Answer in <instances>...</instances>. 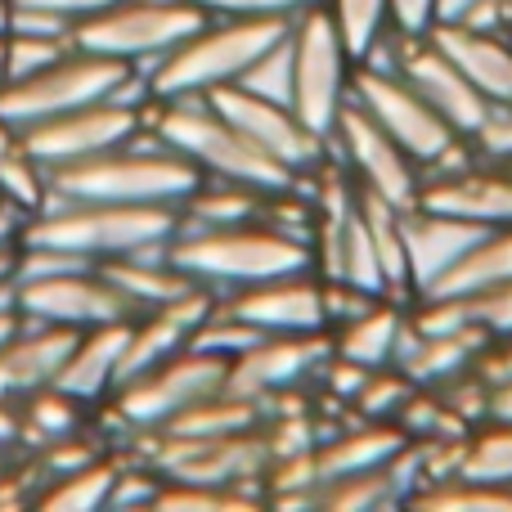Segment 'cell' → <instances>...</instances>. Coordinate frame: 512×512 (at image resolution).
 Masks as SVG:
<instances>
[{
  "label": "cell",
  "mask_w": 512,
  "mask_h": 512,
  "mask_svg": "<svg viewBox=\"0 0 512 512\" xmlns=\"http://www.w3.org/2000/svg\"><path fill=\"white\" fill-rule=\"evenodd\" d=\"M198 185H203V171L189 158H180L153 126H140L126 144L99 153V158L45 171L41 212H54L63 203H171V207H180Z\"/></svg>",
  "instance_id": "6da1fadb"
},
{
  "label": "cell",
  "mask_w": 512,
  "mask_h": 512,
  "mask_svg": "<svg viewBox=\"0 0 512 512\" xmlns=\"http://www.w3.org/2000/svg\"><path fill=\"white\" fill-rule=\"evenodd\" d=\"M167 256L176 270H185L198 288L216 292V297H230L239 288L279 279V274H292V270H315V243L274 230L261 216L239 225L176 230Z\"/></svg>",
  "instance_id": "7a4b0ae2"
},
{
  "label": "cell",
  "mask_w": 512,
  "mask_h": 512,
  "mask_svg": "<svg viewBox=\"0 0 512 512\" xmlns=\"http://www.w3.org/2000/svg\"><path fill=\"white\" fill-rule=\"evenodd\" d=\"M144 113H149L144 126H153L207 180H230V185H248V189H261V194H279V189H292L301 180L288 167H279L274 158H265L243 131H234L207 104V95H176V99L153 95L144 104Z\"/></svg>",
  "instance_id": "3957f363"
},
{
  "label": "cell",
  "mask_w": 512,
  "mask_h": 512,
  "mask_svg": "<svg viewBox=\"0 0 512 512\" xmlns=\"http://www.w3.org/2000/svg\"><path fill=\"white\" fill-rule=\"evenodd\" d=\"M180 230V207L171 203H63L54 212L27 216L18 243L23 248H59L86 261H108L171 243Z\"/></svg>",
  "instance_id": "277c9868"
},
{
  "label": "cell",
  "mask_w": 512,
  "mask_h": 512,
  "mask_svg": "<svg viewBox=\"0 0 512 512\" xmlns=\"http://www.w3.org/2000/svg\"><path fill=\"white\" fill-rule=\"evenodd\" d=\"M292 18H207L194 36L176 45L162 63L149 68V90L158 99L207 95L216 86H230L288 36Z\"/></svg>",
  "instance_id": "5b68a950"
},
{
  "label": "cell",
  "mask_w": 512,
  "mask_h": 512,
  "mask_svg": "<svg viewBox=\"0 0 512 512\" xmlns=\"http://www.w3.org/2000/svg\"><path fill=\"white\" fill-rule=\"evenodd\" d=\"M288 50H292V108L315 135H333L342 108L351 104V77H355V54L342 41L333 14L324 0L288 23Z\"/></svg>",
  "instance_id": "8992f818"
},
{
  "label": "cell",
  "mask_w": 512,
  "mask_h": 512,
  "mask_svg": "<svg viewBox=\"0 0 512 512\" xmlns=\"http://www.w3.org/2000/svg\"><path fill=\"white\" fill-rule=\"evenodd\" d=\"M212 14L194 0H122L95 18H81L72 27V45L108 59H126L149 77L153 63H162L185 36H194Z\"/></svg>",
  "instance_id": "52a82bcc"
},
{
  "label": "cell",
  "mask_w": 512,
  "mask_h": 512,
  "mask_svg": "<svg viewBox=\"0 0 512 512\" xmlns=\"http://www.w3.org/2000/svg\"><path fill=\"white\" fill-rule=\"evenodd\" d=\"M126 59H108V54L72 50L59 63H50L45 72H32L23 81H5L0 86V122H9L14 131H27L36 122H50L59 113L86 108L108 99L126 77H131Z\"/></svg>",
  "instance_id": "ba28073f"
},
{
  "label": "cell",
  "mask_w": 512,
  "mask_h": 512,
  "mask_svg": "<svg viewBox=\"0 0 512 512\" xmlns=\"http://www.w3.org/2000/svg\"><path fill=\"white\" fill-rule=\"evenodd\" d=\"M351 104L360 113H369L409 158L423 167V176L463 140L396 68L382 63H360L355 59V77H351Z\"/></svg>",
  "instance_id": "9c48e42d"
},
{
  "label": "cell",
  "mask_w": 512,
  "mask_h": 512,
  "mask_svg": "<svg viewBox=\"0 0 512 512\" xmlns=\"http://www.w3.org/2000/svg\"><path fill=\"white\" fill-rule=\"evenodd\" d=\"M225 369H230V360L185 346L171 360L153 364V369L126 378L122 387H113V418H122V427H131V432H158L180 409L221 391Z\"/></svg>",
  "instance_id": "30bf717a"
},
{
  "label": "cell",
  "mask_w": 512,
  "mask_h": 512,
  "mask_svg": "<svg viewBox=\"0 0 512 512\" xmlns=\"http://www.w3.org/2000/svg\"><path fill=\"white\" fill-rule=\"evenodd\" d=\"M207 104H212L234 131L248 135L265 158L288 167L292 176H310V171H319L328 158H333L324 135L310 131V126L297 117V108L283 104V99L252 95V90H243L239 81H230V86L207 90Z\"/></svg>",
  "instance_id": "8fae6325"
},
{
  "label": "cell",
  "mask_w": 512,
  "mask_h": 512,
  "mask_svg": "<svg viewBox=\"0 0 512 512\" xmlns=\"http://www.w3.org/2000/svg\"><path fill=\"white\" fill-rule=\"evenodd\" d=\"M328 153H333V162H342L355 189H369L396 207H414L423 194V167L355 104H346L337 117L333 135H328Z\"/></svg>",
  "instance_id": "7c38bea8"
},
{
  "label": "cell",
  "mask_w": 512,
  "mask_h": 512,
  "mask_svg": "<svg viewBox=\"0 0 512 512\" xmlns=\"http://www.w3.org/2000/svg\"><path fill=\"white\" fill-rule=\"evenodd\" d=\"M140 126H144V108L99 99V104L72 108V113H59L50 122H36L27 131H18V149L41 171H54V167H68V162H86V158L117 149Z\"/></svg>",
  "instance_id": "4fadbf2b"
},
{
  "label": "cell",
  "mask_w": 512,
  "mask_h": 512,
  "mask_svg": "<svg viewBox=\"0 0 512 512\" xmlns=\"http://www.w3.org/2000/svg\"><path fill=\"white\" fill-rule=\"evenodd\" d=\"M328 351H333L328 333H265L230 360L225 391L265 405V400L283 396V391H301L306 382H315Z\"/></svg>",
  "instance_id": "5bb4252c"
},
{
  "label": "cell",
  "mask_w": 512,
  "mask_h": 512,
  "mask_svg": "<svg viewBox=\"0 0 512 512\" xmlns=\"http://www.w3.org/2000/svg\"><path fill=\"white\" fill-rule=\"evenodd\" d=\"M18 315L36 319V324L99 328L135 319L140 310L90 265V270H63L50 279H18Z\"/></svg>",
  "instance_id": "9a60e30c"
},
{
  "label": "cell",
  "mask_w": 512,
  "mask_h": 512,
  "mask_svg": "<svg viewBox=\"0 0 512 512\" xmlns=\"http://www.w3.org/2000/svg\"><path fill=\"white\" fill-rule=\"evenodd\" d=\"M221 306L234 319L252 324L256 333H328L319 270H292V274H279V279L252 283V288L221 297Z\"/></svg>",
  "instance_id": "2e32d148"
},
{
  "label": "cell",
  "mask_w": 512,
  "mask_h": 512,
  "mask_svg": "<svg viewBox=\"0 0 512 512\" xmlns=\"http://www.w3.org/2000/svg\"><path fill=\"white\" fill-rule=\"evenodd\" d=\"M486 234V225H472L463 216L436 212L427 203H414L400 212V239H405V270H409V292L423 297L472 243Z\"/></svg>",
  "instance_id": "e0dca14e"
},
{
  "label": "cell",
  "mask_w": 512,
  "mask_h": 512,
  "mask_svg": "<svg viewBox=\"0 0 512 512\" xmlns=\"http://www.w3.org/2000/svg\"><path fill=\"white\" fill-rule=\"evenodd\" d=\"M86 328H63V324H36L23 315L18 333L0 346V400H23L32 391L50 387L54 373L72 355L77 337Z\"/></svg>",
  "instance_id": "ac0fdd59"
},
{
  "label": "cell",
  "mask_w": 512,
  "mask_h": 512,
  "mask_svg": "<svg viewBox=\"0 0 512 512\" xmlns=\"http://www.w3.org/2000/svg\"><path fill=\"white\" fill-rule=\"evenodd\" d=\"M418 203L436 207V212L463 216L472 225H512V167L499 162H472V167L454 171V176L423 180Z\"/></svg>",
  "instance_id": "d6986e66"
},
{
  "label": "cell",
  "mask_w": 512,
  "mask_h": 512,
  "mask_svg": "<svg viewBox=\"0 0 512 512\" xmlns=\"http://www.w3.org/2000/svg\"><path fill=\"white\" fill-rule=\"evenodd\" d=\"M490 337L477 324L463 328H414L405 324V337L396 346L391 369H400L414 387H441V382L459 378L477 364V355L486 351Z\"/></svg>",
  "instance_id": "ffe728a7"
},
{
  "label": "cell",
  "mask_w": 512,
  "mask_h": 512,
  "mask_svg": "<svg viewBox=\"0 0 512 512\" xmlns=\"http://www.w3.org/2000/svg\"><path fill=\"white\" fill-rule=\"evenodd\" d=\"M405 324H409V301L378 297V301H369L360 315L328 328V342H333V355H342V360H355V364H364V369H387V364L396 360Z\"/></svg>",
  "instance_id": "44dd1931"
},
{
  "label": "cell",
  "mask_w": 512,
  "mask_h": 512,
  "mask_svg": "<svg viewBox=\"0 0 512 512\" xmlns=\"http://www.w3.org/2000/svg\"><path fill=\"white\" fill-rule=\"evenodd\" d=\"M126 337H131V319L86 328V333L77 337V346H72V355L63 360V369L54 373V387L77 396L81 405H86V400H99V396H113Z\"/></svg>",
  "instance_id": "7402d4cb"
},
{
  "label": "cell",
  "mask_w": 512,
  "mask_h": 512,
  "mask_svg": "<svg viewBox=\"0 0 512 512\" xmlns=\"http://www.w3.org/2000/svg\"><path fill=\"white\" fill-rule=\"evenodd\" d=\"M409 436L396 423H378V418H360V423L342 427V432H324L315 445V472L319 486L333 477H351V472L387 468L400 454Z\"/></svg>",
  "instance_id": "603a6c76"
},
{
  "label": "cell",
  "mask_w": 512,
  "mask_h": 512,
  "mask_svg": "<svg viewBox=\"0 0 512 512\" xmlns=\"http://www.w3.org/2000/svg\"><path fill=\"white\" fill-rule=\"evenodd\" d=\"M512 283V225L486 230L423 297H481V292Z\"/></svg>",
  "instance_id": "cb8c5ba5"
},
{
  "label": "cell",
  "mask_w": 512,
  "mask_h": 512,
  "mask_svg": "<svg viewBox=\"0 0 512 512\" xmlns=\"http://www.w3.org/2000/svg\"><path fill=\"white\" fill-rule=\"evenodd\" d=\"M265 418V409L256 400H243L234 391H212V396L194 400L189 409H180L176 418L158 427L162 436H239V432H256Z\"/></svg>",
  "instance_id": "d4e9b609"
},
{
  "label": "cell",
  "mask_w": 512,
  "mask_h": 512,
  "mask_svg": "<svg viewBox=\"0 0 512 512\" xmlns=\"http://www.w3.org/2000/svg\"><path fill=\"white\" fill-rule=\"evenodd\" d=\"M378 508H405L396 477L387 468H369V472H351V477H333L319 486L315 512H378Z\"/></svg>",
  "instance_id": "484cf974"
},
{
  "label": "cell",
  "mask_w": 512,
  "mask_h": 512,
  "mask_svg": "<svg viewBox=\"0 0 512 512\" xmlns=\"http://www.w3.org/2000/svg\"><path fill=\"white\" fill-rule=\"evenodd\" d=\"M414 512H512V486H486L472 477H445L405 499Z\"/></svg>",
  "instance_id": "4316f807"
},
{
  "label": "cell",
  "mask_w": 512,
  "mask_h": 512,
  "mask_svg": "<svg viewBox=\"0 0 512 512\" xmlns=\"http://www.w3.org/2000/svg\"><path fill=\"white\" fill-rule=\"evenodd\" d=\"M459 477L486 481V486H512V423L486 418L463 436Z\"/></svg>",
  "instance_id": "83f0119b"
},
{
  "label": "cell",
  "mask_w": 512,
  "mask_h": 512,
  "mask_svg": "<svg viewBox=\"0 0 512 512\" xmlns=\"http://www.w3.org/2000/svg\"><path fill=\"white\" fill-rule=\"evenodd\" d=\"M113 481H117V463L113 459H95L86 463L81 472H68V477L50 481L45 495L36 499V508H54V512H95L108 508V495H113Z\"/></svg>",
  "instance_id": "f1b7e54d"
},
{
  "label": "cell",
  "mask_w": 512,
  "mask_h": 512,
  "mask_svg": "<svg viewBox=\"0 0 512 512\" xmlns=\"http://www.w3.org/2000/svg\"><path fill=\"white\" fill-rule=\"evenodd\" d=\"M18 414H23V436H36L41 445L81 432V400L59 391L54 382L18 400Z\"/></svg>",
  "instance_id": "f546056e"
},
{
  "label": "cell",
  "mask_w": 512,
  "mask_h": 512,
  "mask_svg": "<svg viewBox=\"0 0 512 512\" xmlns=\"http://www.w3.org/2000/svg\"><path fill=\"white\" fill-rule=\"evenodd\" d=\"M324 9L333 14L337 32L351 45L355 59L369 54L391 32V0H324Z\"/></svg>",
  "instance_id": "4dcf8cb0"
},
{
  "label": "cell",
  "mask_w": 512,
  "mask_h": 512,
  "mask_svg": "<svg viewBox=\"0 0 512 512\" xmlns=\"http://www.w3.org/2000/svg\"><path fill=\"white\" fill-rule=\"evenodd\" d=\"M409 391H414V382L405 378L400 369H373L369 382L360 387V396L351 400V409L346 414L351 418H378V423H396V414L405 409Z\"/></svg>",
  "instance_id": "1f68e13d"
},
{
  "label": "cell",
  "mask_w": 512,
  "mask_h": 512,
  "mask_svg": "<svg viewBox=\"0 0 512 512\" xmlns=\"http://www.w3.org/2000/svg\"><path fill=\"white\" fill-rule=\"evenodd\" d=\"M72 36H27V32H9L5 45V81H23L32 72H45L50 63H59L63 54H72Z\"/></svg>",
  "instance_id": "d6a6232c"
},
{
  "label": "cell",
  "mask_w": 512,
  "mask_h": 512,
  "mask_svg": "<svg viewBox=\"0 0 512 512\" xmlns=\"http://www.w3.org/2000/svg\"><path fill=\"white\" fill-rule=\"evenodd\" d=\"M239 86L252 90V95L283 99V104H292V50H288V36H283V41H274L270 50H265L248 72H243Z\"/></svg>",
  "instance_id": "836d02e7"
},
{
  "label": "cell",
  "mask_w": 512,
  "mask_h": 512,
  "mask_svg": "<svg viewBox=\"0 0 512 512\" xmlns=\"http://www.w3.org/2000/svg\"><path fill=\"white\" fill-rule=\"evenodd\" d=\"M477 162H499L512 167V104H490V113L481 117V126L468 135Z\"/></svg>",
  "instance_id": "e575fe53"
},
{
  "label": "cell",
  "mask_w": 512,
  "mask_h": 512,
  "mask_svg": "<svg viewBox=\"0 0 512 512\" xmlns=\"http://www.w3.org/2000/svg\"><path fill=\"white\" fill-rule=\"evenodd\" d=\"M468 324H477L486 337H512V283L481 292V297H459Z\"/></svg>",
  "instance_id": "d590c367"
},
{
  "label": "cell",
  "mask_w": 512,
  "mask_h": 512,
  "mask_svg": "<svg viewBox=\"0 0 512 512\" xmlns=\"http://www.w3.org/2000/svg\"><path fill=\"white\" fill-rule=\"evenodd\" d=\"M212 18H292L319 0H194Z\"/></svg>",
  "instance_id": "8d00e7d4"
},
{
  "label": "cell",
  "mask_w": 512,
  "mask_h": 512,
  "mask_svg": "<svg viewBox=\"0 0 512 512\" xmlns=\"http://www.w3.org/2000/svg\"><path fill=\"white\" fill-rule=\"evenodd\" d=\"M162 477L144 463V468H117L113 495H108V508H153L158 504Z\"/></svg>",
  "instance_id": "74e56055"
},
{
  "label": "cell",
  "mask_w": 512,
  "mask_h": 512,
  "mask_svg": "<svg viewBox=\"0 0 512 512\" xmlns=\"http://www.w3.org/2000/svg\"><path fill=\"white\" fill-rule=\"evenodd\" d=\"M472 369H477L486 382L512 378V337H490L486 351L477 355V364H472Z\"/></svg>",
  "instance_id": "f35d334b"
},
{
  "label": "cell",
  "mask_w": 512,
  "mask_h": 512,
  "mask_svg": "<svg viewBox=\"0 0 512 512\" xmlns=\"http://www.w3.org/2000/svg\"><path fill=\"white\" fill-rule=\"evenodd\" d=\"M391 27L396 32H427L432 27V0H391Z\"/></svg>",
  "instance_id": "ab89813d"
},
{
  "label": "cell",
  "mask_w": 512,
  "mask_h": 512,
  "mask_svg": "<svg viewBox=\"0 0 512 512\" xmlns=\"http://www.w3.org/2000/svg\"><path fill=\"white\" fill-rule=\"evenodd\" d=\"M18 5H36V9H54V14H63L72 27L81 23V18H95L104 14V9L122 5V0H18Z\"/></svg>",
  "instance_id": "60d3db41"
},
{
  "label": "cell",
  "mask_w": 512,
  "mask_h": 512,
  "mask_svg": "<svg viewBox=\"0 0 512 512\" xmlns=\"http://www.w3.org/2000/svg\"><path fill=\"white\" fill-rule=\"evenodd\" d=\"M472 5H477V0H432V27H459V23H468ZM432 27H427V32H432Z\"/></svg>",
  "instance_id": "b9f144b4"
},
{
  "label": "cell",
  "mask_w": 512,
  "mask_h": 512,
  "mask_svg": "<svg viewBox=\"0 0 512 512\" xmlns=\"http://www.w3.org/2000/svg\"><path fill=\"white\" fill-rule=\"evenodd\" d=\"M486 418L512 423V378H504V382H490V414H486Z\"/></svg>",
  "instance_id": "7bdbcfd3"
},
{
  "label": "cell",
  "mask_w": 512,
  "mask_h": 512,
  "mask_svg": "<svg viewBox=\"0 0 512 512\" xmlns=\"http://www.w3.org/2000/svg\"><path fill=\"white\" fill-rule=\"evenodd\" d=\"M23 436V414H18V400H0V445H14Z\"/></svg>",
  "instance_id": "ee69618b"
},
{
  "label": "cell",
  "mask_w": 512,
  "mask_h": 512,
  "mask_svg": "<svg viewBox=\"0 0 512 512\" xmlns=\"http://www.w3.org/2000/svg\"><path fill=\"white\" fill-rule=\"evenodd\" d=\"M23 221H27V216L18 212L14 203H5V198H0V248H5L9 239H18V230H23Z\"/></svg>",
  "instance_id": "f6af8a7d"
},
{
  "label": "cell",
  "mask_w": 512,
  "mask_h": 512,
  "mask_svg": "<svg viewBox=\"0 0 512 512\" xmlns=\"http://www.w3.org/2000/svg\"><path fill=\"white\" fill-rule=\"evenodd\" d=\"M18 324H23V315H18V310H5V315H0V346L18 333Z\"/></svg>",
  "instance_id": "bcb514c9"
}]
</instances>
